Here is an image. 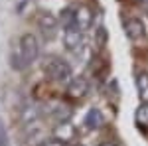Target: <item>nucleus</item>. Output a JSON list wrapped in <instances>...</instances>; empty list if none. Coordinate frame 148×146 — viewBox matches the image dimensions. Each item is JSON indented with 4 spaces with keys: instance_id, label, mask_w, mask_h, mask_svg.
Instances as JSON below:
<instances>
[{
    "instance_id": "nucleus-1",
    "label": "nucleus",
    "mask_w": 148,
    "mask_h": 146,
    "mask_svg": "<svg viewBox=\"0 0 148 146\" xmlns=\"http://www.w3.org/2000/svg\"><path fill=\"white\" fill-rule=\"evenodd\" d=\"M38 53H40L38 38L34 34H24L18 40L14 51H12L10 61H12V65H14V69H26L38 59Z\"/></svg>"
},
{
    "instance_id": "nucleus-2",
    "label": "nucleus",
    "mask_w": 148,
    "mask_h": 146,
    "mask_svg": "<svg viewBox=\"0 0 148 146\" xmlns=\"http://www.w3.org/2000/svg\"><path fill=\"white\" fill-rule=\"evenodd\" d=\"M44 71L51 81L57 83H69L71 81V65L61 57H47L44 63Z\"/></svg>"
},
{
    "instance_id": "nucleus-3",
    "label": "nucleus",
    "mask_w": 148,
    "mask_h": 146,
    "mask_svg": "<svg viewBox=\"0 0 148 146\" xmlns=\"http://www.w3.org/2000/svg\"><path fill=\"white\" fill-rule=\"evenodd\" d=\"M87 93H89V81H87V77L79 75V77H73L67 83V97L71 101H81Z\"/></svg>"
},
{
    "instance_id": "nucleus-4",
    "label": "nucleus",
    "mask_w": 148,
    "mask_h": 146,
    "mask_svg": "<svg viewBox=\"0 0 148 146\" xmlns=\"http://www.w3.org/2000/svg\"><path fill=\"white\" fill-rule=\"evenodd\" d=\"M81 44H83V30L77 28L75 24L65 26V30H63V45L69 51H75V49H79Z\"/></svg>"
},
{
    "instance_id": "nucleus-5",
    "label": "nucleus",
    "mask_w": 148,
    "mask_h": 146,
    "mask_svg": "<svg viewBox=\"0 0 148 146\" xmlns=\"http://www.w3.org/2000/svg\"><path fill=\"white\" fill-rule=\"evenodd\" d=\"M125 32L126 36L130 38V40H142L144 36H146V28H144V24H142V20H138V18H126L125 20Z\"/></svg>"
},
{
    "instance_id": "nucleus-6",
    "label": "nucleus",
    "mask_w": 148,
    "mask_h": 146,
    "mask_svg": "<svg viewBox=\"0 0 148 146\" xmlns=\"http://www.w3.org/2000/svg\"><path fill=\"white\" fill-rule=\"evenodd\" d=\"M47 114H49L57 124H61V123H67L71 111H69V107L65 103H51V105L47 107Z\"/></svg>"
},
{
    "instance_id": "nucleus-7",
    "label": "nucleus",
    "mask_w": 148,
    "mask_h": 146,
    "mask_svg": "<svg viewBox=\"0 0 148 146\" xmlns=\"http://www.w3.org/2000/svg\"><path fill=\"white\" fill-rule=\"evenodd\" d=\"M103 123H105V117H103V112L99 109H91L83 119V124H85L87 130H97V128L103 126Z\"/></svg>"
},
{
    "instance_id": "nucleus-8",
    "label": "nucleus",
    "mask_w": 148,
    "mask_h": 146,
    "mask_svg": "<svg viewBox=\"0 0 148 146\" xmlns=\"http://www.w3.org/2000/svg\"><path fill=\"white\" fill-rule=\"evenodd\" d=\"M91 10H87L85 6H79V8H75L73 10V24L81 28V30H85V28H89L91 26Z\"/></svg>"
},
{
    "instance_id": "nucleus-9",
    "label": "nucleus",
    "mask_w": 148,
    "mask_h": 146,
    "mask_svg": "<svg viewBox=\"0 0 148 146\" xmlns=\"http://www.w3.org/2000/svg\"><path fill=\"white\" fill-rule=\"evenodd\" d=\"M134 124L138 130L148 132V103H140L134 111Z\"/></svg>"
},
{
    "instance_id": "nucleus-10",
    "label": "nucleus",
    "mask_w": 148,
    "mask_h": 146,
    "mask_svg": "<svg viewBox=\"0 0 148 146\" xmlns=\"http://www.w3.org/2000/svg\"><path fill=\"white\" fill-rule=\"evenodd\" d=\"M136 91H138V99L142 103H148V73L146 71L136 73Z\"/></svg>"
},
{
    "instance_id": "nucleus-11",
    "label": "nucleus",
    "mask_w": 148,
    "mask_h": 146,
    "mask_svg": "<svg viewBox=\"0 0 148 146\" xmlns=\"http://www.w3.org/2000/svg\"><path fill=\"white\" fill-rule=\"evenodd\" d=\"M40 146H69V142H65V140H61V138L53 136V138H47V140H44Z\"/></svg>"
},
{
    "instance_id": "nucleus-12",
    "label": "nucleus",
    "mask_w": 148,
    "mask_h": 146,
    "mask_svg": "<svg viewBox=\"0 0 148 146\" xmlns=\"http://www.w3.org/2000/svg\"><path fill=\"white\" fill-rule=\"evenodd\" d=\"M0 146H8V134H6V128L0 121Z\"/></svg>"
},
{
    "instance_id": "nucleus-13",
    "label": "nucleus",
    "mask_w": 148,
    "mask_h": 146,
    "mask_svg": "<svg viewBox=\"0 0 148 146\" xmlns=\"http://www.w3.org/2000/svg\"><path fill=\"white\" fill-rule=\"evenodd\" d=\"M99 146H116V144H113V142H101Z\"/></svg>"
},
{
    "instance_id": "nucleus-14",
    "label": "nucleus",
    "mask_w": 148,
    "mask_h": 146,
    "mask_svg": "<svg viewBox=\"0 0 148 146\" xmlns=\"http://www.w3.org/2000/svg\"><path fill=\"white\" fill-rule=\"evenodd\" d=\"M77 146H83V144H77Z\"/></svg>"
}]
</instances>
